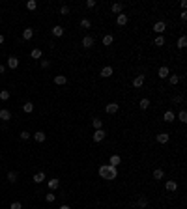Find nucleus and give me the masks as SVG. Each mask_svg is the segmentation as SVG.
I'll use <instances>...</instances> for the list:
<instances>
[{
    "label": "nucleus",
    "mask_w": 187,
    "mask_h": 209,
    "mask_svg": "<svg viewBox=\"0 0 187 209\" xmlns=\"http://www.w3.org/2000/svg\"><path fill=\"white\" fill-rule=\"evenodd\" d=\"M110 168H112V164H101V166H99V170H98V174H99V176H101L103 179H107V181H109Z\"/></svg>",
    "instance_id": "1"
},
{
    "label": "nucleus",
    "mask_w": 187,
    "mask_h": 209,
    "mask_svg": "<svg viewBox=\"0 0 187 209\" xmlns=\"http://www.w3.org/2000/svg\"><path fill=\"white\" fill-rule=\"evenodd\" d=\"M99 75H101V79H109V77H112V75H114L112 65H105V67H101Z\"/></svg>",
    "instance_id": "2"
},
{
    "label": "nucleus",
    "mask_w": 187,
    "mask_h": 209,
    "mask_svg": "<svg viewBox=\"0 0 187 209\" xmlns=\"http://www.w3.org/2000/svg\"><path fill=\"white\" fill-rule=\"evenodd\" d=\"M167 30V23L165 21H157V23L154 24V32H157V34H161L163 36V32Z\"/></svg>",
    "instance_id": "3"
},
{
    "label": "nucleus",
    "mask_w": 187,
    "mask_h": 209,
    "mask_svg": "<svg viewBox=\"0 0 187 209\" xmlns=\"http://www.w3.org/2000/svg\"><path fill=\"white\" fill-rule=\"evenodd\" d=\"M105 131H103V129H98V131H95V133H94V136H92V140L94 142H103V140H105Z\"/></svg>",
    "instance_id": "4"
},
{
    "label": "nucleus",
    "mask_w": 187,
    "mask_h": 209,
    "mask_svg": "<svg viewBox=\"0 0 187 209\" xmlns=\"http://www.w3.org/2000/svg\"><path fill=\"white\" fill-rule=\"evenodd\" d=\"M105 110H107V114H116L120 110V104L118 103H109L107 107H105Z\"/></svg>",
    "instance_id": "5"
},
{
    "label": "nucleus",
    "mask_w": 187,
    "mask_h": 209,
    "mask_svg": "<svg viewBox=\"0 0 187 209\" xmlns=\"http://www.w3.org/2000/svg\"><path fill=\"white\" fill-rule=\"evenodd\" d=\"M127 21H129V17L126 15V13H120V15H116V24H118V26H126Z\"/></svg>",
    "instance_id": "6"
},
{
    "label": "nucleus",
    "mask_w": 187,
    "mask_h": 209,
    "mask_svg": "<svg viewBox=\"0 0 187 209\" xmlns=\"http://www.w3.org/2000/svg\"><path fill=\"white\" fill-rule=\"evenodd\" d=\"M82 47L92 49V47H94V36H90V34H88V36L82 38Z\"/></svg>",
    "instance_id": "7"
},
{
    "label": "nucleus",
    "mask_w": 187,
    "mask_h": 209,
    "mask_svg": "<svg viewBox=\"0 0 187 209\" xmlns=\"http://www.w3.org/2000/svg\"><path fill=\"white\" fill-rule=\"evenodd\" d=\"M157 75H159V79H167V77L170 75V69L167 65H161V67H159V71H157Z\"/></svg>",
    "instance_id": "8"
},
{
    "label": "nucleus",
    "mask_w": 187,
    "mask_h": 209,
    "mask_svg": "<svg viewBox=\"0 0 187 209\" xmlns=\"http://www.w3.org/2000/svg\"><path fill=\"white\" fill-rule=\"evenodd\" d=\"M163 120H165V121H167V123H172V121H174V120H176V114H174V112H172V110H167V112H165V114H163Z\"/></svg>",
    "instance_id": "9"
},
{
    "label": "nucleus",
    "mask_w": 187,
    "mask_h": 209,
    "mask_svg": "<svg viewBox=\"0 0 187 209\" xmlns=\"http://www.w3.org/2000/svg\"><path fill=\"white\" fill-rule=\"evenodd\" d=\"M8 67L10 69H17L19 67V58L17 56H10L8 58Z\"/></svg>",
    "instance_id": "10"
},
{
    "label": "nucleus",
    "mask_w": 187,
    "mask_h": 209,
    "mask_svg": "<svg viewBox=\"0 0 187 209\" xmlns=\"http://www.w3.org/2000/svg\"><path fill=\"white\" fill-rule=\"evenodd\" d=\"M144 84V75H137L133 79V88H142Z\"/></svg>",
    "instance_id": "11"
},
{
    "label": "nucleus",
    "mask_w": 187,
    "mask_h": 209,
    "mask_svg": "<svg viewBox=\"0 0 187 209\" xmlns=\"http://www.w3.org/2000/svg\"><path fill=\"white\" fill-rule=\"evenodd\" d=\"M0 120H2V121H10V120H11V112H10L8 108H2V110H0Z\"/></svg>",
    "instance_id": "12"
},
{
    "label": "nucleus",
    "mask_w": 187,
    "mask_h": 209,
    "mask_svg": "<svg viewBox=\"0 0 187 209\" xmlns=\"http://www.w3.org/2000/svg\"><path fill=\"white\" fill-rule=\"evenodd\" d=\"M52 36L54 38H62V36H64V28H62V26L60 24H56V26H52Z\"/></svg>",
    "instance_id": "13"
},
{
    "label": "nucleus",
    "mask_w": 187,
    "mask_h": 209,
    "mask_svg": "<svg viewBox=\"0 0 187 209\" xmlns=\"http://www.w3.org/2000/svg\"><path fill=\"white\" fill-rule=\"evenodd\" d=\"M169 138H170V136H169V133H159V135L155 136V140H157L159 144H167V142H169Z\"/></svg>",
    "instance_id": "14"
},
{
    "label": "nucleus",
    "mask_w": 187,
    "mask_h": 209,
    "mask_svg": "<svg viewBox=\"0 0 187 209\" xmlns=\"http://www.w3.org/2000/svg\"><path fill=\"white\" fill-rule=\"evenodd\" d=\"M66 82H67V77H66V75H56V77H54V84L64 86Z\"/></svg>",
    "instance_id": "15"
},
{
    "label": "nucleus",
    "mask_w": 187,
    "mask_h": 209,
    "mask_svg": "<svg viewBox=\"0 0 187 209\" xmlns=\"http://www.w3.org/2000/svg\"><path fill=\"white\" fill-rule=\"evenodd\" d=\"M165 189H167L169 192H174V191L178 189V183H176V181H172V179H170V181H167V183H165Z\"/></svg>",
    "instance_id": "16"
},
{
    "label": "nucleus",
    "mask_w": 187,
    "mask_h": 209,
    "mask_svg": "<svg viewBox=\"0 0 187 209\" xmlns=\"http://www.w3.org/2000/svg\"><path fill=\"white\" fill-rule=\"evenodd\" d=\"M45 138H47V136H45L43 131H36V133H34V140L39 142V144H41V142H45Z\"/></svg>",
    "instance_id": "17"
},
{
    "label": "nucleus",
    "mask_w": 187,
    "mask_h": 209,
    "mask_svg": "<svg viewBox=\"0 0 187 209\" xmlns=\"http://www.w3.org/2000/svg\"><path fill=\"white\" fill-rule=\"evenodd\" d=\"M45 179H47V177H45V174H43V172H38L36 176L32 177V181H34V183H38V185H39V183H43Z\"/></svg>",
    "instance_id": "18"
},
{
    "label": "nucleus",
    "mask_w": 187,
    "mask_h": 209,
    "mask_svg": "<svg viewBox=\"0 0 187 209\" xmlns=\"http://www.w3.org/2000/svg\"><path fill=\"white\" fill-rule=\"evenodd\" d=\"M32 38H34V30H32V28L23 30V39H24V41H30Z\"/></svg>",
    "instance_id": "19"
},
{
    "label": "nucleus",
    "mask_w": 187,
    "mask_h": 209,
    "mask_svg": "<svg viewBox=\"0 0 187 209\" xmlns=\"http://www.w3.org/2000/svg\"><path fill=\"white\" fill-rule=\"evenodd\" d=\"M112 41H114V36H112V34H107V36H103V45H105V47L112 45Z\"/></svg>",
    "instance_id": "20"
},
{
    "label": "nucleus",
    "mask_w": 187,
    "mask_h": 209,
    "mask_svg": "<svg viewBox=\"0 0 187 209\" xmlns=\"http://www.w3.org/2000/svg\"><path fill=\"white\" fill-rule=\"evenodd\" d=\"M163 177H165V172H163V168H155V170H154V179L161 181Z\"/></svg>",
    "instance_id": "21"
},
{
    "label": "nucleus",
    "mask_w": 187,
    "mask_h": 209,
    "mask_svg": "<svg viewBox=\"0 0 187 209\" xmlns=\"http://www.w3.org/2000/svg\"><path fill=\"white\" fill-rule=\"evenodd\" d=\"M110 10H112V13L120 15V13H122V10H123V6H122L120 2H116V4H112V6H110Z\"/></svg>",
    "instance_id": "22"
},
{
    "label": "nucleus",
    "mask_w": 187,
    "mask_h": 209,
    "mask_svg": "<svg viewBox=\"0 0 187 209\" xmlns=\"http://www.w3.org/2000/svg\"><path fill=\"white\" fill-rule=\"evenodd\" d=\"M120 163H122L120 155H110V159H109V164H112V166H118Z\"/></svg>",
    "instance_id": "23"
},
{
    "label": "nucleus",
    "mask_w": 187,
    "mask_h": 209,
    "mask_svg": "<svg viewBox=\"0 0 187 209\" xmlns=\"http://www.w3.org/2000/svg\"><path fill=\"white\" fill-rule=\"evenodd\" d=\"M47 185H49V189H51V191H54V189H58L60 179H56V177H54V179H49V183H47Z\"/></svg>",
    "instance_id": "24"
},
{
    "label": "nucleus",
    "mask_w": 187,
    "mask_h": 209,
    "mask_svg": "<svg viewBox=\"0 0 187 209\" xmlns=\"http://www.w3.org/2000/svg\"><path fill=\"white\" fill-rule=\"evenodd\" d=\"M92 125L95 127V131H98V129H103V120H101V118H94V120H92Z\"/></svg>",
    "instance_id": "25"
},
{
    "label": "nucleus",
    "mask_w": 187,
    "mask_h": 209,
    "mask_svg": "<svg viewBox=\"0 0 187 209\" xmlns=\"http://www.w3.org/2000/svg\"><path fill=\"white\" fill-rule=\"evenodd\" d=\"M187 47V38L185 36H180V39H178V49H185Z\"/></svg>",
    "instance_id": "26"
},
{
    "label": "nucleus",
    "mask_w": 187,
    "mask_h": 209,
    "mask_svg": "<svg viewBox=\"0 0 187 209\" xmlns=\"http://www.w3.org/2000/svg\"><path fill=\"white\" fill-rule=\"evenodd\" d=\"M23 110H24V112H26V114H30V112H34V104H32L30 101H28V103H24V104H23Z\"/></svg>",
    "instance_id": "27"
},
{
    "label": "nucleus",
    "mask_w": 187,
    "mask_h": 209,
    "mask_svg": "<svg viewBox=\"0 0 187 209\" xmlns=\"http://www.w3.org/2000/svg\"><path fill=\"white\" fill-rule=\"evenodd\" d=\"M36 8H38V2H36V0H28V2H26V10L34 11Z\"/></svg>",
    "instance_id": "28"
},
{
    "label": "nucleus",
    "mask_w": 187,
    "mask_h": 209,
    "mask_svg": "<svg viewBox=\"0 0 187 209\" xmlns=\"http://www.w3.org/2000/svg\"><path fill=\"white\" fill-rule=\"evenodd\" d=\"M138 107H140L142 110H146V108L150 107V99H146V97H144V99H140V103H138Z\"/></svg>",
    "instance_id": "29"
},
{
    "label": "nucleus",
    "mask_w": 187,
    "mask_h": 209,
    "mask_svg": "<svg viewBox=\"0 0 187 209\" xmlns=\"http://www.w3.org/2000/svg\"><path fill=\"white\" fill-rule=\"evenodd\" d=\"M30 56H32L34 60H39V58H41V49H34V51L30 52Z\"/></svg>",
    "instance_id": "30"
},
{
    "label": "nucleus",
    "mask_w": 187,
    "mask_h": 209,
    "mask_svg": "<svg viewBox=\"0 0 187 209\" xmlns=\"http://www.w3.org/2000/svg\"><path fill=\"white\" fill-rule=\"evenodd\" d=\"M169 82H170L172 86H176L178 82H180V77L178 75H169Z\"/></svg>",
    "instance_id": "31"
},
{
    "label": "nucleus",
    "mask_w": 187,
    "mask_h": 209,
    "mask_svg": "<svg viewBox=\"0 0 187 209\" xmlns=\"http://www.w3.org/2000/svg\"><path fill=\"white\" fill-rule=\"evenodd\" d=\"M178 120L182 121V123H187V112H185V110H180V114H178Z\"/></svg>",
    "instance_id": "32"
},
{
    "label": "nucleus",
    "mask_w": 187,
    "mask_h": 209,
    "mask_svg": "<svg viewBox=\"0 0 187 209\" xmlns=\"http://www.w3.org/2000/svg\"><path fill=\"white\" fill-rule=\"evenodd\" d=\"M45 200L51 204V202H54V200H56V194H54L52 191H51V192H47V194H45Z\"/></svg>",
    "instance_id": "33"
},
{
    "label": "nucleus",
    "mask_w": 187,
    "mask_h": 209,
    "mask_svg": "<svg viewBox=\"0 0 187 209\" xmlns=\"http://www.w3.org/2000/svg\"><path fill=\"white\" fill-rule=\"evenodd\" d=\"M148 205V198H138V207H140V209H144V207H146Z\"/></svg>",
    "instance_id": "34"
},
{
    "label": "nucleus",
    "mask_w": 187,
    "mask_h": 209,
    "mask_svg": "<svg viewBox=\"0 0 187 209\" xmlns=\"http://www.w3.org/2000/svg\"><path fill=\"white\" fill-rule=\"evenodd\" d=\"M8 181H10V183H15V181H17V172H10L8 174Z\"/></svg>",
    "instance_id": "35"
},
{
    "label": "nucleus",
    "mask_w": 187,
    "mask_h": 209,
    "mask_svg": "<svg viewBox=\"0 0 187 209\" xmlns=\"http://www.w3.org/2000/svg\"><path fill=\"white\" fill-rule=\"evenodd\" d=\"M81 26H82V28H90V26H92V21H90V19H82Z\"/></svg>",
    "instance_id": "36"
},
{
    "label": "nucleus",
    "mask_w": 187,
    "mask_h": 209,
    "mask_svg": "<svg viewBox=\"0 0 187 209\" xmlns=\"http://www.w3.org/2000/svg\"><path fill=\"white\" fill-rule=\"evenodd\" d=\"M0 99H2V101L10 99V92H8V90H2V92H0Z\"/></svg>",
    "instance_id": "37"
},
{
    "label": "nucleus",
    "mask_w": 187,
    "mask_h": 209,
    "mask_svg": "<svg viewBox=\"0 0 187 209\" xmlns=\"http://www.w3.org/2000/svg\"><path fill=\"white\" fill-rule=\"evenodd\" d=\"M30 136H32V135L28 133V131H23V133H21V135H19V138H21V140H28V138H30Z\"/></svg>",
    "instance_id": "38"
},
{
    "label": "nucleus",
    "mask_w": 187,
    "mask_h": 209,
    "mask_svg": "<svg viewBox=\"0 0 187 209\" xmlns=\"http://www.w3.org/2000/svg\"><path fill=\"white\" fill-rule=\"evenodd\" d=\"M155 45H157V47H163V45H165V38H163V36L155 38Z\"/></svg>",
    "instance_id": "39"
},
{
    "label": "nucleus",
    "mask_w": 187,
    "mask_h": 209,
    "mask_svg": "<svg viewBox=\"0 0 187 209\" xmlns=\"http://www.w3.org/2000/svg\"><path fill=\"white\" fill-rule=\"evenodd\" d=\"M11 209H23V204L21 202H11Z\"/></svg>",
    "instance_id": "40"
},
{
    "label": "nucleus",
    "mask_w": 187,
    "mask_h": 209,
    "mask_svg": "<svg viewBox=\"0 0 187 209\" xmlns=\"http://www.w3.org/2000/svg\"><path fill=\"white\" fill-rule=\"evenodd\" d=\"M86 8H95V0H86Z\"/></svg>",
    "instance_id": "41"
},
{
    "label": "nucleus",
    "mask_w": 187,
    "mask_h": 209,
    "mask_svg": "<svg viewBox=\"0 0 187 209\" xmlns=\"http://www.w3.org/2000/svg\"><path fill=\"white\" fill-rule=\"evenodd\" d=\"M60 13H62V15H67V13H69V8H67V6H62V8H60Z\"/></svg>",
    "instance_id": "42"
},
{
    "label": "nucleus",
    "mask_w": 187,
    "mask_h": 209,
    "mask_svg": "<svg viewBox=\"0 0 187 209\" xmlns=\"http://www.w3.org/2000/svg\"><path fill=\"white\" fill-rule=\"evenodd\" d=\"M49 65H51V62H49V60H41V67H43V69H47Z\"/></svg>",
    "instance_id": "43"
},
{
    "label": "nucleus",
    "mask_w": 187,
    "mask_h": 209,
    "mask_svg": "<svg viewBox=\"0 0 187 209\" xmlns=\"http://www.w3.org/2000/svg\"><path fill=\"white\" fill-rule=\"evenodd\" d=\"M180 19H182V21H187V11H182V13H180Z\"/></svg>",
    "instance_id": "44"
},
{
    "label": "nucleus",
    "mask_w": 187,
    "mask_h": 209,
    "mask_svg": "<svg viewBox=\"0 0 187 209\" xmlns=\"http://www.w3.org/2000/svg\"><path fill=\"white\" fill-rule=\"evenodd\" d=\"M180 6H182V8H183V11H185V8H187V2H185V0H182V2H180Z\"/></svg>",
    "instance_id": "45"
},
{
    "label": "nucleus",
    "mask_w": 187,
    "mask_h": 209,
    "mask_svg": "<svg viewBox=\"0 0 187 209\" xmlns=\"http://www.w3.org/2000/svg\"><path fill=\"white\" fill-rule=\"evenodd\" d=\"M60 209H71V207H69V205H66V204H64V205H60Z\"/></svg>",
    "instance_id": "46"
},
{
    "label": "nucleus",
    "mask_w": 187,
    "mask_h": 209,
    "mask_svg": "<svg viewBox=\"0 0 187 209\" xmlns=\"http://www.w3.org/2000/svg\"><path fill=\"white\" fill-rule=\"evenodd\" d=\"M4 71H6V67H4V65H0V75H2Z\"/></svg>",
    "instance_id": "47"
},
{
    "label": "nucleus",
    "mask_w": 187,
    "mask_h": 209,
    "mask_svg": "<svg viewBox=\"0 0 187 209\" xmlns=\"http://www.w3.org/2000/svg\"><path fill=\"white\" fill-rule=\"evenodd\" d=\"M4 43V36H2V34H0V45H2Z\"/></svg>",
    "instance_id": "48"
}]
</instances>
